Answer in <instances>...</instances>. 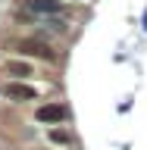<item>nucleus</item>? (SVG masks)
<instances>
[{
    "label": "nucleus",
    "instance_id": "f257e3e1",
    "mask_svg": "<svg viewBox=\"0 0 147 150\" xmlns=\"http://www.w3.org/2000/svg\"><path fill=\"white\" fill-rule=\"evenodd\" d=\"M16 50L25 56V59H44V63H53L56 59V50L50 44H44V41H19Z\"/></svg>",
    "mask_w": 147,
    "mask_h": 150
},
{
    "label": "nucleus",
    "instance_id": "f03ea898",
    "mask_svg": "<svg viewBox=\"0 0 147 150\" xmlns=\"http://www.w3.org/2000/svg\"><path fill=\"white\" fill-rule=\"evenodd\" d=\"M22 9L28 16H35V19H56L63 13V3L60 0H25Z\"/></svg>",
    "mask_w": 147,
    "mask_h": 150
},
{
    "label": "nucleus",
    "instance_id": "7ed1b4c3",
    "mask_svg": "<svg viewBox=\"0 0 147 150\" xmlns=\"http://www.w3.org/2000/svg\"><path fill=\"white\" fill-rule=\"evenodd\" d=\"M35 119L41 122V125H63V122L69 119V110H66L63 103H41L35 110Z\"/></svg>",
    "mask_w": 147,
    "mask_h": 150
},
{
    "label": "nucleus",
    "instance_id": "20e7f679",
    "mask_svg": "<svg viewBox=\"0 0 147 150\" xmlns=\"http://www.w3.org/2000/svg\"><path fill=\"white\" fill-rule=\"evenodd\" d=\"M3 94H6L13 103H31V100H38V88H35V84L19 81V78H13V81L3 84Z\"/></svg>",
    "mask_w": 147,
    "mask_h": 150
},
{
    "label": "nucleus",
    "instance_id": "39448f33",
    "mask_svg": "<svg viewBox=\"0 0 147 150\" xmlns=\"http://www.w3.org/2000/svg\"><path fill=\"white\" fill-rule=\"evenodd\" d=\"M50 144H60V147H75V134L66 125H50Z\"/></svg>",
    "mask_w": 147,
    "mask_h": 150
},
{
    "label": "nucleus",
    "instance_id": "423d86ee",
    "mask_svg": "<svg viewBox=\"0 0 147 150\" xmlns=\"http://www.w3.org/2000/svg\"><path fill=\"white\" fill-rule=\"evenodd\" d=\"M3 69H6V75H16L19 81H22V78H28V75H35V66L25 63V59H6V66H3Z\"/></svg>",
    "mask_w": 147,
    "mask_h": 150
},
{
    "label": "nucleus",
    "instance_id": "0eeeda50",
    "mask_svg": "<svg viewBox=\"0 0 147 150\" xmlns=\"http://www.w3.org/2000/svg\"><path fill=\"white\" fill-rule=\"evenodd\" d=\"M144 25H147V16H144Z\"/></svg>",
    "mask_w": 147,
    "mask_h": 150
},
{
    "label": "nucleus",
    "instance_id": "6e6552de",
    "mask_svg": "<svg viewBox=\"0 0 147 150\" xmlns=\"http://www.w3.org/2000/svg\"><path fill=\"white\" fill-rule=\"evenodd\" d=\"M72 3H78V0H72Z\"/></svg>",
    "mask_w": 147,
    "mask_h": 150
}]
</instances>
